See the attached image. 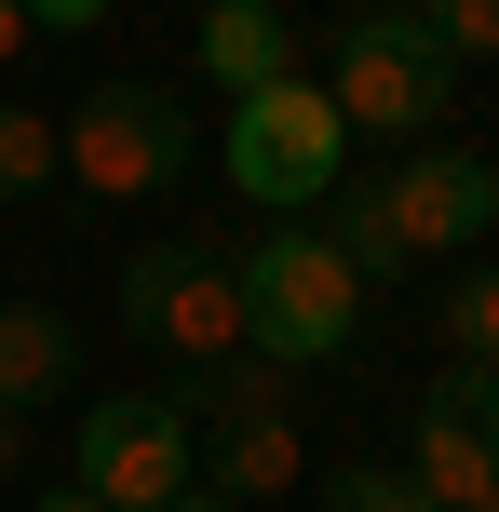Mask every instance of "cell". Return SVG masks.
I'll list each match as a JSON object with an SVG mask.
<instances>
[{"mask_svg": "<svg viewBox=\"0 0 499 512\" xmlns=\"http://www.w3.org/2000/svg\"><path fill=\"white\" fill-rule=\"evenodd\" d=\"M162 512H243V499H216V486H189V499H162Z\"/></svg>", "mask_w": 499, "mask_h": 512, "instance_id": "44dd1931", "label": "cell"}, {"mask_svg": "<svg viewBox=\"0 0 499 512\" xmlns=\"http://www.w3.org/2000/svg\"><path fill=\"white\" fill-rule=\"evenodd\" d=\"M14 459H27V418H14V405H0V486H14Z\"/></svg>", "mask_w": 499, "mask_h": 512, "instance_id": "ac0fdd59", "label": "cell"}, {"mask_svg": "<svg viewBox=\"0 0 499 512\" xmlns=\"http://www.w3.org/2000/svg\"><path fill=\"white\" fill-rule=\"evenodd\" d=\"M68 364H81V337L54 324L41 297H0V405H54V391H68Z\"/></svg>", "mask_w": 499, "mask_h": 512, "instance_id": "30bf717a", "label": "cell"}, {"mask_svg": "<svg viewBox=\"0 0 499 512\" xmlns=\"http://www.w3.org/2000/svg\"><path fill=\"white\" fill-rule=\"evenodd\" d=\"M432 405H446V418H473V432L499 445V364H446V378H432Z\"/></svg>", "mask_w": 499, "mask_h": 512, "instance_id": "9a60e30c", "label": "cell"}, {"mask_svg": "<svg viewBox=\"0 0 499 512\" xmlns=\"http://www.w3.org/2000/svg\"><path fill=\"white\" fill-rule=\"evenodd\" d=\"M189 14H203V0H189Z\"/></svg>", "mask_w": 499, "mask_h": 512, "instance_id": "7402d4cb", "label": "cell"}, {"mask_svg": "<svg viewBox=\"0 0 499 512\" xmlns=\"http://www.w3.org/2000/svg\"><path fill=\"white\" fill-rule=\"evenodd\" d=\"M189 418H176V391H122V405H81V432H68V486L81 499H108V512H162V499H189Z\"/></svg>", "mask_w": 499, "mask_h": 512, "instance_id": "8992f818", "label": "cell"}, {"mask_svg": "<svg viewBox=\"0 0 499 512\" xmlns=\"http://www.w3.org/2000/svg\"><path fill=\"white\" fill-rule=\"evenodd\" d=\"M351 176V122L324 81H257V95H230V189L270 216H311L324 189Z\"/></svg>", "mask_w": 499, "mask_h": 512, "instance_id": "7a4b0ae2", "label": "cell"}, {"mask_svg": "<svg viewBox=\"0 0 499 512\" xmlns=\"http://www.w3.org/2000/svg\"><path fill=\"white\" fill-rule=\"evenodd\" d=\"M54 149H68L81 189L135 203V189H176L189 176V108L162 95V81H81V108L54 122Z\"/></svg>", "mask_w": 499, "mask_h": 512, "instance_id": "5b68a950", "label": "cell"}, {"mask_svg": "<svg viewBox=\"0 0 499 512\" xmlns=\"http://www.w3.org/2000/svg\"><path fill=\"white\" fill-rule=\"evenodd\" d=\"M419 27L459 54V68H486V54H499V0H419Z\"/></svg>", "mask_w": 499, "mask_h": 512, "instance_id": "5bb4252c", "label": "cell"}, {"mask_svg": "<svg viewBox=\"0 0 499 512\" xmlns=\"http://www.w3.org/2000/svg\"><path fill=\"white\" fill-rule=\"evenodd\" d=\"M324 95H338L351 135H432V122L459 108V54L432 41L419 14H351V27H338V81H324Z\"/></svg>", "mask_w": 499, "mask_h": 512, "instance_id": "3957f363", "label": "cell"}, {"mask_svg": "<svg viewBox=\"0 0 499 512\" xmlns=\"http://www.w3.org/2000/svg\"><path fill=\"white\" fill-rule=\"evenodd\" d=\"M14 54H27V14H14V0H0V68H14Z\"/></svg>", "mask_w": 499, "mask_h": 512, "instance_id": "ffe728a7", "label": "cell"}, {"mask_svg": "<svg viewBox=\"0 0 499 512\" xmlns=\"http://www.w3.org/2000/svg\"><path fill=\"white\" fill-rule=\"evenodd\" d=\"M54 176H68V149H54V122L0 95V203H27V189H54Z\"/></svg>", "mask_w": 499, "mask_h": 512, "instance_id": "4fadbf2b", "label": "cell"}, {"mask_svg": "<svg viewBox=\"0 0 499 512\" xmlns=\"http://www.w3.org/2000/svg\"><path fill=\"white\" fill-rule=\"evenodd\" d=\"M378 189H392V230L419 243V256H459V243L499 230V176H486L473 149H419V162H392Z\"/></svg>", "mask_w": 499, "mask_h": 512, "instance_id": "52a82bcc", "label": "cell"}, {"mask_svg": "<svg viewBox=\"0 0 499 512\" xmlns=\"http://www.w3.org/2000/svg\"><path fill=\"white\" fill-rule=\"evenodd\" d=\"M27 512H108V499H81V486H41V499H27Z\"/></svg>", "mask_w": 499, "mask_h": 512, "instance_id": "d6986e66", "label": "cell"}, {"mask_svg": "<svg viewBox=\"0 0 499 512\" xmlns=\"http://www.w3.org/2000/svg\"><path fill=\"white\" fill-rule=\"evenodd\" d=\"M432 324H446V364H499V256L432 297Z\"/></svg>", "mask_w": 499, "mask_h": 512, "instance_id": "7c38bea8", "label": "cell"}, {"mask_svg": "<svg viewBox=\"0 0 499 512\" xmlns=\"http://www.w3.org/2000/svg\"><path fill=\"white\" fill-rule=\"evenodd\" d=\"M203 81L257 95V81H297V27L270 0H203Z\"/></svg>", "mask_w": 499, "mask_h": 512, "instance_id": "9c48e42d", "label": "cell"}, {"mask_svg": "<svg viewBox=\"0 0 499 512\" xmlns=\"http://www.w3.org/2000/svg\"><path fill=\"white\" fill-rule=\"evenodd\" d=\"M243 270V351L257 364H338L351 337H365V283H351V256L324 230H270L257 256H230Z\"/></svg>", "mask_w": 499, "mask_h": 512, "instance_id": "6da1fadb", "label": "cell"}, {"mask_svg": "<svg viewBox=\"0 0 499 512\" xmlns=\"http://www.w3.org/2000/svg\"><path fill=\"white\" fill-rule=\"evenodd\" d=\"M14 14H27V27H41V41H81V27H95V14H108V0H14Z\"/></svg>", "mask_w": 499, "mask_h": 512, "instance_id": "e0dca14e", "label": "cell"}, {"mask_svg": "<svg viewBox=\"0 0 499 512\" xmlns=\"http://www.w3.org/2000/svg\"><path fill=\"white\" fill-rule=\"evenodd\" d=\"M324 243L351 256V283H405V270H419V243L392 230V189H378V176H338V189H324Z\"/></svg>", "mask_w": 499, "mask_h": 512, "instance_id": "8fae6325", "label": "cell"}, {"mask_svg": "<svg viewBox=\"0 0 499 512\" xmlns=\"http://www.w3.org/2000/svg\"><path fill=\"white\" fill-rule=\"evenodd\" d=\"M405 472H419L432 512H499V445L473 432V418H446L432 391H419V432H405Z\"/></svg>", "mask_w": 499, "mask_h": 512, "instance_id": "ba28073f", "label": "cell"}, {"mask_svg": "<svg viewBox=\"0 0 499 512\" xmlns=\"http://www.w3.org/2000/svg\"><path fill=\"white\" fill-rule=\"evenodd\" d=\"M122 337H149L176 364H230L243 351V270L216 243H135L122 256Z\"/></svg>", "mask_w": 499, "mask_h": 512, "instance_id": "277c9868", "label": "cell"}, {"mask_svg": "<svg viewBox=\"0 0 499 512\" xmlns=\"http://www.w3.org/2000/svg\"><path fill=\"white\" fill-rule=\"evenodd\" d=\"M338 512H432L419 472H338Z\"/></svg>", "mask_w": 499, "mask_h": 512, "instance_id": "2e32d148", "label": "cell"}]
</instances>
